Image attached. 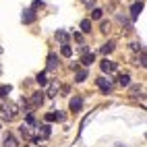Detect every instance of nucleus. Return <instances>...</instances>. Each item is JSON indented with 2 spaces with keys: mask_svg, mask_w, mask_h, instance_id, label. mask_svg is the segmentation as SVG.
<instances>
[{
  "mask_svg": "<svg viewBox=\"0 0 147 147\" xmlns=\"http://www.w3.org/2000/svg\"><path fill=\"white\" fill-rule=\"evenodd\" d=\"M44 95H46L44 91H35V93H31V97L27 100V106H29V108H40V106L44 104V100H46Z\"/></svg>",
  "mask_w": 147,
  "mask_h": 147,
  "instance_id": "f257e3e1",
  "label": "nucleus"
},
{
  "mask_svg": "<svg viewBox=\"0 0 147 147\" xmlns=\"http://www.w3.org/2000/svg\"><path fill=\"white\" fill-rule=\"evenodd\" d=\"M81 106H83V97L81 95H75L71 100V104H68V110H71V112H79Z\"/></svg>",
  "mask_w": 147,
  "mask_h": 147,
  "instance_id": "f03ea898",
  "label": "nucleus"
},
{
  "mask_svg": "<svg viewBox=\"0 0 147 147\" xmlns=\"http://www.w3.org/2000/svg\"><path fill=\"white\" fill-rule=\"evenodd\" d=\"M97 85H100V89H102V91H104L106 95H108V93L112 91V83L108 81L106 77H100V79H97Z\"/></svg>",
  "mask_w": 147,
  "mask_h": 147,
  "instance_id": "7ed1b4c3",
  "label": "nucleus"
},
{
  "mask_svg": "<svg viewBox=\"0 0 147 147\" xmlns=\"http://www.w3.org/2000/svg\"><path fill=\"white\" fill-rule=\"evenodd\" d=\"M100 66H102V71H104V73H114V71H116V62L108 60V58L100 62Z\"/></svg>",
  "mask_w": 147,
  "mask_h": 147,
  "instance_id": "20e7f679",
  "label": "nucleus"
},
{
  "mask_svg": "<svg viewBox=\"0 0 147 147\" xmlns=\"http://www.w3.org/2000/svg\"><path fill=\"white\" fill-rule=\"evenodd\" d=\"M141 13H143V0H141V2H135V4H133V8H131V19H137Z\"/></svg>",
  "mask_w": 147,
  "mask_h": 147,
  "instance_id": "39448f33",
  "label": "nucleus"
},
{
  "mask_svg": "<svg viewBox=\"0 0 147 147\" xmlns=\"http://www.w3.org/2000/svg\"><path fill=\"white\" fill-rule=\"evenodd\" d=\"M2 147H19V143H17L15 137H13L11 133H8V135L4 137V139H2Z\"/></svg>",
  "mask_w": 147,
  "mask_h": 147,
  "instance_id": "423d86ee",
  "label": "nucleus"
},
{
  "mask_svg": "<svg viewBox=\"0 0 147 147\" xmlns=\"http://www.w3.org/2000/svg\"><path fill=\"white\" fill-rule=\"evenodd\" d=\"M35 21V8H27L23 13V23H33Z\"/></svg>",
  "mask_w": 147,
  "mask_h": 147,
  "instance_id": "0eeeda50",
  "label": "nucleus"
},
{
  "mask_svg": "<svg viewBox=\"0 0 147 147\" xmlns=\"http://www.w3.org/2000/svg\"><path fill=\"white\" fill-rule=\"evenodd\" d=\"M56 68H58V56L56 54H50V56H48V71H56Z\"/></svg>",
  "mask_w": 147,
  "mask_h": 147,
  "instance_id": "6e6552de",
  "label": "nucleus"
},
{
  "mask_svg": "<svg viewBox=\"0 0 147 147\" xmlns=\"http://www.w3.org/2000/svg\"><path fill=\"white\" fill-rule=\"evenodd\" d=\"M58 89H60V83H58V81H52V83H50V87H48V93H46V95H50V97H56Z\"/></svg>",
  "mask_w": 147,
  "mask_h": 147,
  "instance_id": "1a4fd4ad",
  "label": "nucleus"
},
{
  "mask_svg": "<svg viewBox=\"0 0 147 147\" xmlns=\"http://www.w3.org/2000/svg\"><path fill=\"white\" fill-rule=\"evenodd\" d=\"M35 129L40 131V135L44 137V139H48V137H50V124H48V122H46V124H37Z\"/></svg>",
  "mask_w": 147,
  "mask_h": 147,
  "instance_id": "9d476101",
  "label": "nucleus"
},
{
  "mask_svg": "<svg viewBox=\"0 0 147 147\" xmlns=\"http://www.w3.org/2000/svg\"><path fill=\"white\" fill-rule=\"evenodd\" d=\"M95 62V56L91 54V52H87V54H83V58H81V64H85V66H89V64H93Z\"/></svg>",
  "mask_w": 147,
  "mask_h": 147,
  "instance_id": "9b49d317",
  "label": "nucleus"
},
{
  "mask_svg": "<svg viewBox=\"0 0 147 147\" xmlns=\"http://www.w3.org/2000/svg\"><path fill=\"white\" fill-rule=\"evenodd\" d=\"M81 33H91V19H83L81 21Z\"/></svg>",
  "mask_w": 147,
  "mask_h": 147,
  "instance_id": "f8f14e48",
  "label": "nucleus"
},
{
  "mask_svg": "<svg viewBox=\"0 0 147 147\" xmlns=\"http://www.w3.org/2000/svg\"><path fill=\"white\" fill-rule=\"evenodd\" d=\"M114 48H116V44H114V42L104 44V46H102V54H106V56H108V54H112V52H114Z\"/></svg>",
  "mask_w": 147,
  "mask_h": 147,
  "instance_id": "ddd939ff",
  "label": "nucleus"
},
{
  "mask_svg": "<svg viewBox=\"0 0 147 147\" xmlns=\"http://www.w3.org/2000/svg\"><path fill=\"white\" fill-rule=\"evenodd\" d=\"M56 40L62 42V46H66L68 44V33L66 31H56Z\"/></svg>",
  "mask_w": 147,
  "mask_h": 147,
  "instance_id": "4468645a",
  "label": "nucleus"
},
{
  "mask_svg": "<svg viewBox=\"0 0 147 147\" xmlns=\"http://www.w3.org/2000/svg\"><path fill=\"white\" fill-rule=\"evenodd\" d=\"M85 79H87V71H85V68H79V71H77V79H75V81H77V83H83Z\"/></svg>",
  "mask_w": 147,
  "mask_h": 147,
  "instance_id": "2eb2a0df",
  "label": "nucleus"
},
{
  "mask_svg": "<svg viewBox=\"0 0 147 147\" xmlns=\"http://www.w3.org/2000/svg\"><path fill=\"white\" fill-rule=\"evenodd\" d=\"M35 81L40 83V85H46V83H48V75H46V71H42L40 75H37V77H35Z\"/></svg>",
  "mask_w": 147,
  "mask_h": 147,
  "instance_id": "dca6fc26",
  "label": "nucleus"
},
{
  "mask_svg": "<svg viewBox=\"0 0 147 147\" xmlns=\"http://www.w3.org/2000/svg\"><path fill=\"white\" fill-rule=\"evenodd\" d=\"M145 60H147V58H145V50H141V52H139V56H137V64H141V66L145 68V66H147V62H145Z\"/></svg>",
  "mask_w": 147,
  "mask_h": 147,
  "instance_id": "f3484780",
  "label": "nucleus"
},
{
  "mask_svg": "<svg viewBox=\"0 0 147 147\" xmlns=\"http://www.w3.org/2000/svg\"><path fill=\"white\" fill-rule=\"evenodd\" d=\"M118 83H120L122 87L131 85V77H129V75H120V77H118Z\"/></svg>",
  "mask_w": 147,
  "mask_h": 147,
  "instance_id": "a211bd4d",
  "label": "nucleus"
},
{
  "mask_svg": "<svg viewBox=\"0 0 147 147\" xmlns=\"http://www.w3.org/2000/svg\"><path fill=\"white\" fill-rule=\"evenodd\" d=\"M11 93V85H0V97H6Z\"/></svg>",
  "mask_w": 147,
  "mask_h": 147,
  "instance_id": "6ab92c4d",
  "label": "nucleus"
},
{
  "mask_svg": "<svg viewBox=\"0 0 147 147\" xmlns=\"http://www.w3.org/2000/svg\"><path fill=\"white\" fill-rule=\"evenodd\" d=\"M102 15H104L102 8H93L91 11V19H102Z\"/></svg>",
  "mask_w": 147,
  "mask_h": 147,
  "instance_id": "aec40b11",
  "label": "nucleus"
},
{
  "mask_svg": "<svg viewBox=\"0 0 147 147\" xmlns=\"http://www.w3.org/2000/svg\"><path fill=\"white\" fill-rule=\"evenodd\" d=\"M137 93H141V85H133V87H131V95L137 97Z\"/></svg>",
  "mask_w": 147,
  "mask_h": 147,
  "instance_id": "412c9836",
  "label": "nucleus"
},
{
  "mask_svg": "<svg viewBox=\"0 0 147 147\" xmlns=\"http://www.w3.org/2000/svg\"><path fill=\"white\" fill-rule=\"evenodd\" d=\"M71 54H73L71 46H68V44H66V46H62V56H71Z\"/></svg>",
  "mask_w": 147,
  "mask_h": 147,
  "instance_id": "4be33fe9",
  "label": "nucleus"
},
{
  "mask_svg": "<svg viewBox=\"0 0 147 147\" xmlns=\"http://www.w3.org/2000/svg\"><path fill=\"white\" fill-rule=\"evenodd\" d=\"M56 120V112H50V114H46V122H54Z\"/></svg>",
  "mask_w": 147,
  "mask_h": 147,
  "instance_id": "5701e85b",
  "label": "nucleus"
},
{
  "mask_svg": "<svg viewBox=\"0 0 147 147\" xmlns=\"http://www.w3.org/2000/svg\"><path fill=\"white\" fill-rule=\"evenodd\" d=\"M102 31H104V33L110 31V23H108V21H102Z\"/></svg>",
  "mask_w": 147,
  "mask_h": 147,
  "instance_id": "b1692460",
  "label": "nucleus"
},
{
  "mask_svg": "<svg viewBox=\"0 0 147 147\" xmlns=\"http://www.w3.org/2000/svg\"><path fill=\"white\" fill-rule=\"evenodd\" d=\"M95 2H97V0H83V4H85L87 8H91V6H93Z\"/></svg>",
  "mask_w": 147,
  "mask_h": 147,
  "instance_id": "393cba45",
  "label": "nucleus"
},
{
  "mask_svg": "<svg viewBox=\"0 0 147 147\" xmlns=\"http://www.w3.org/2000/svg\"><path fill=\"white\" fill-rule=\"evenodd\" d=\"M79 50H81V54H87V52H89V50H87V46H85V44H81V46H79Z\"/></svg>",
  "mask_w": 147,
  "mask_h": 147,
  "instance_id": "a878e982",
  "label": "nucleus"
},
{
  "mask_svg": "<svg viewBox=\"0 0 147 147\" xmlns=\"http://www.w3.org/2000/svg\"><path fill=\"white\" fill-rule=\"evenodd\" d=\"M73 37H75L77 42H83V35H81V33H73Z\"/></svg>",
  "mask_w": 147,
  "mask_h": 147,
  "instance_id": "bb28decb",
  "label": "nucleus"
},
{
  "mask_svg": "<svg viewBox=\"0 0 147 147\" xmlns=\"http://www.w3.org/2000/svg\"><path fill=\"white\" fill-rule=\"evenodd\" d=\"M0 54H2V48H0Z\"/></svg>",
  "mask_w": 147,
  "mask_h": 147,
  "instance_id": "cd10ccee",
  "label": "nucleus"
},
{
  "mask_svg": "<svg viewBox=\"0 0 147 147\" xmlns=\"http://www.w3.org/2000/svg\"><path fill=\"white\" fill-rule=\"evenodd\" d=\"M137 2H141V0H137Z\"/></svg>",
  "mask_w": 147,
  "mask_h": 147,
  "instance_id": "c85d7f7f",
  "label": "nucleus"
}]
</instances>
